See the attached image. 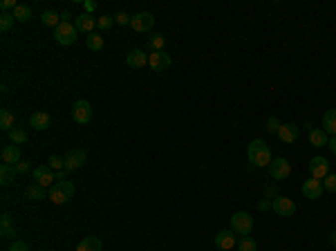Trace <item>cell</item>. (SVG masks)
Masks as SVG:
<instances>
[{
	"instance_id": "1",
	"label": "cell",
	"mask_w": 336,
	"mask_h": 251,
	"mask_svg": "<svg viewBox=\"0 0 336 251\" xmlns=\"http://www.w3.org/2000/svg\"><path fill=\"white\" fill-rule=\"evenodd\" d=\"M246 159H249L251 166H255V168H264V166L271 164V148H269L262 139H253V141L246 146Z\"/></svg>"
},
{
	"instance_id": "2",
	"label": "cell",
	"mask_w": 336,
	"mask_h": 251,
	"mask_svg": "<svg viewBox=\"0 0 336 251\" xmlns=\"http://www.w3.org/2000/svg\"><path fill=\"white\" fill-rule=\"evenodd\" d=\"M72 197H74V184L70 179L56 182L49 188V202H54V204H67Z\"/></svg>"
},
{
	"instance_id": "3",
	"label": "cell",
	"mask_w": 336,
	"mask_h": 251,
	"mask_svg": "<svg viewBox=\"0 0 336 251\" xmlns=\"http://www.w3.org/2000/svg\"><path fill=\"white\" fill-rule=\"evenodd\" d=\"M251 229H253V215H249L246 211H237V213L231 215V231L240 233V236H246V233H251Z\"/></svg>"
},
{
	"instance_id": "4",
	"label": "cell",
	"mask_w": 336,
	"mask_h": 251,
	"mask_svg": "<svg viewBox=\"0 0 336 251\" xmlns=\"http://www.w3.org/2000/svg\"><path fill=\"white\" fill-rule=\"evenodd\" d=\"M79 38V31H76L74 22H61V25L54 29V40L58 45H74Z\"/></svg>"
},
{
	"instance_id": "5",
	"label": "cell",
	"mask_w": 336,
	"mask_h": 251,
	"mask_svg": "<svg viewBox=\"0 0 336 251\" xmlns=\"http://www.w3.org/2000/svg\"><path fill=\"white\" fill-rule=\"evenodd\" d=\"M267 170H269L273 182H282V179H287L291 175V164L285 157H276V159H271V164L267 166Z\"/></svg>"
},
{
	"instance_id": "6",
	"label": "cell",
	"mask_w": 336,
	"mask_h": 251,
	"mask_svg": "<svg viewBox=\"0 0 336 251\" xmlns=\"http://www.w3.org/2000/svg\"><path fill=\"white\" fill-rule=\"evenodd\" d=\"M271 211L280 218H289V215L296 213V202L291 197H285V195H278L271 200Z\"/></svg>"
},
{
	"instance_id": "7",
	"label": "cell",
	"mask_w": 336,
	"mask_h": 251,
	"mask_svg": "<svg viewBox=\"0 0 336 251\" xmlns=\"http://www.w3.org/2000/svg\"><path fill=\"white\" fill-rule=\"evenodd\" d=\"M72 119L76 121V124L85 126L92 121V106H90V101H85V99H79V101L72 106Z\"/></svg>"
},
{
	"instance_id": "8",
	"label": "cell",
	"mask_w": 336,
	"mask_h": 251,
	"mask_svg": "<svg viewBox=\"0 0 336 251\" xmlns=\"http://www.w3.org/2000/svg\"><path fill=\"white\" fill-rule=\"evenodd\" d=\"M148 65H150L152 72H166L170 65H173V58H170V54L166 52V49L152 52V54H148Z\"/></svg>"
},
{
	"instance_id": "9",
	"label": "cell",
	"mask_w": 336,
	"mask_h": 251,
	"mask_svg": "<svg viewBox=\"0 0 336 251\" xmlns=\"http://www.w3.org/2000/svg\"><path fill=\"white\" fill-rule=\"evenodd\" d=\"M130 27H132L134 31H139V34H143V31H150L152 27H155V16H152L150 11H139V13H134V16H132Z\"/></svg>"
},
{
	"instance_id": "10",
	"label": "cell",
	"mask_w": 336,
	"mask_h": 251,
	"mask_svg": "<svg viewBox=\"0 0 336 251\" xmlns=\"http://www.w3.org/2000/svg\"><path fill=\"white\" fill-rule=\"evenodd\" d=\"M31 179H34L36 184H40V186H45V188H52L54 184V179H56V173H52V168H49L47 164H43V166H36L34 168V173H31Z\"/></svg>"
},
{
	"instance_id": "11",
	"label": "cell",
	"mask_w": 336,
	"mask_h": 251,
	"mask_svg": "<svg viewBox=\"0 0 336 251\" xmlns=\"http://www.w3.org/2000/svg\"><path fill=\"white\" fill-rule=\"evenodd\" d=\"M309 175H312L314 179H325L327 175H330V161L325 159V157H312L309 159Z\"/></svg>"
},
{
	"instance_id": "12",
	"label": "cell",
	"mask_w": 336,
	"mask_h": 251,
	"mask_svg": "<svg viewBox=\"0 0 336 251\" xmlns=\"http://www.w3.org/2000/svg\"><path fill=\"white\" fill-rule=\"evenodd\" d=\"M65 170L67 173H72V170H79L85 166V161H88V155H85V150H81V148H76V150H70L65 157Z\"/></svg>"
},
{
	"instance_id": "13",
	"label": "cell",
	"mask_w": 336,
	"mask_h": 251,
	"mask_svg": "<svg viewBox=\"0 0 336 251\" xmlns=\"http://www.w3.org/2000/svg\"><path fill=\"white\" fill-rule=\"evenodd\" d=\"M215 247L222 251H231L233 247H237V238L233 231H228V229H222V231L215 233Z\"/></svg>"
},
{
	"instance_id": "14",
	"label": "cell",
	"mask_w": 336,
	"mask_h": 251,
	"mask_svg": "<svg viewBox=\"0 0 336 251\" xmlns=\"http://www.w3.org/2000/svg\"><path fill=\"white\" fill-rule=\"evenodd\" d=\"M300 191H303V195L307 197V200H318V197L323 195V191H325V188H323V182L321 179H305L303 182V186H300Z\"/></svg>"
},
{
	"instance_id": "15",
	"label": "cell",
	"mask_w": 336,
	"mask_h": 251,
	"mask_svg": "<svg viewBox=\"0 0 336 251\" xmlns=\"http://www.w3.org/2000/svg\"><path fill=\"white\" fill-rule=\"evenodd\" d=\"M298 137H300V128L296 124H282L278 128V139L282 143H294Z\"/></svg>"
},
{
	"instance_id": "16",
	"label": "cell",
	"mask_w": 336,
	"mask_h": 251,
	"mask_svg": "<svg viewBox=\"0 0 336 251\" xmlns=\"http://www.w3.org/2000/svg\"><path fill=\"white\" fill-rule=\"evenodd\" d=\"M74 27H76V31H85V34H92L94 31V27H97V18L92 16V13H81V16H76L74 18Z\"/></svg>"
},
{
	"instance_id": "17",
	"label": "cell",
	"mask_w": 336,
	"mask_h": 251,
	"mask_svg": "<svg viewBox=\"0 0 336 251\" xmlns=\"http://www.w3.org/2000/svg\"><path fill=\"white\" fill-rule=\"evenodd\" d=\"M125 63L132 70H141L143 65H148V54L143 49H130L128 56H125Z\"/></svg>"
},
{
	"instance_id": "18",
	"label": "cell",
	"mask_w": 336,
	"mask_h": 251,
	"mask_svg": "<svg viewBox=\"0 0 336 251\" xmlns=\"http://www.w3.org/2000/svg\"><path fill=\"white\" fill-rule=\"evenodd\" d=\"M29 126L34 130H47L49 126H52V117L43 110H36V112H31V117H29Z\"/></svg>"
},
{
	"instance_id": "19",
	"label": "cell",
	"mask_w": 336,
	"mask_h": 251,
	"mask_svg": "<svg viewBox=\"0 0 336 251\" xmlns=\"http://www.w3.org/2000/svg\"><path fill=\"white\" fill-rule=\"evenodd\" d=\"M0 157H2V164H9V166H16L20 159V148L16 146V143H9V146L2 148V152H0Z\"/></svg>"
},
{
	"instance_id": "20",
	"label": "cell",
	"mask_w": 336,
	"mask_h": 251,
	"mask_svg": "<svg viewBox=\"0 0 336 251\" xmlns=\"http://www.w3.org/2000/svg\"><path fill=\"white\" fill-rule=\"evenodd\" d=\"M76 251H103V242L97 236H85L83 240L76 245Z\"/></svg>"
},
{
	"instance_id": "21",
	"label": "cell",
	"mask_w": 336,
	"mask_h": 251,
	"mask_svg": "<svg viewBox=\"0 0 336 251\" xmlns=\"http://www.w3.org/2000/svg\"><path fill=\"white\" fill-rule=\"evenodd\" d=\"M327 141H330V134H327L323 128H312L309 130V143H312L314 148H325Z\"/></svg>"
},
{
	"instance_id": "22",
	"label": "cell",
	"mask_w": 336,
	"mask_h": 251,
	"mask_svg": "<svg viewBox=\"0 0 336 251\" xmlns=\"http://www.w3.org/2000/svg\"><path fill=\"white\" fill-rule=\"evenodd\" d=\"M103 45H106V40H103L101 31H92V34L85 36V47H88L90 52H101Z\"/></svg>"
},
{
	"instance_id": "23",
	"label": "cell",
	"mask_w": 336,
	"mask_h": 251,
	"mask_svg": "<svg viewBox=\"0 0 336 251\" xmlns=\"http://www.w3.org/2000/svg\"><path fill=\"white\" fill-rule=\"evenodd\" d=\"M323 130L332 137H336V108H330V110L323 115Z\"/></svg>"
},
{
	"instance_id": "24",
	"label": "cell",
	"mask_w": 336,
	"mask_h": 251,
	"mask_svg": "<svg viewBox=\"0 0 336 251\" xmlns=\"http://www.w3.org/2000/svg\"><path fill=\"white\" fill-rule=\"evenodd\" d=\"M25 195H27V200H45V197H49V193L45 186H40V184L34 182L25 188Z\"/></svg>"
},
{
	"instance_id": "25",
	"label": "cell",
	"mask_w": 336,
	"mask_h": 251,
	"mask_svg": "<svg viewBox=\"0 0 336 251\" xmlns=\"http://www.w3.org/2000/svg\"><path fill=\"white\" fill-rule=\"evenodd\" d=\"M16 175H18L16 166H9V164L0 166V184H2V186H9V184L16 179Z\"/></svg>"
},
{
	"instance_id": "26",
	"label": "cell",
	"mask_w": 336,
	"mask_h": 251,
	"mask_svg": "<svg viewBox=\"0 0 336 251\" xmlns=\"http://www.w3.org/2000/svg\"><path fill=\"white\" fill-rule=\"evenodd\" d=\"M40 22H43L45 27H54V29H56V27L61 25V13H56L54 9H45L43 16H40Z\"/></svg>"
},
{
	"instance_id": "27",
	"label": "cell",
	"mask_w": 336,
	"mask_h": 251,
	"mask_svg": "<svg viewBox=\"0 0 336 251\" xmlns=\"http://www.w3.org/2000/svg\"><path fill=\"white\" fill-rule=\"evenodd\" d=\"M16 117H13V112L11 110H7V108H2L0 110V128L4 130V132H9L11 128H16Z\"/></svg>"
},
{
	"instance_id": "28",
	"label": "cell",
	"mask_w": 336,
	"mask_h": 251,
	"mask_svg": "<svg viewBox=\"0 0 336 251\" xmlns=\"http://www.w3.org/2000/svg\"><path fill=\"white\" fill-rule=\"evenodd\" d=\"M164 45H166V38L161 34H155V36H150V38H148V43H146V49L148 52H161V49H164Z\"/></svg>"
},
{
	"instance_id": "29",
	"label": "cell",
	"mask_w": 336,
	"mask_h": 251,
	"mask_svg": "<svg viewBox=\"0 0 336 251\" xmlns=\"http://www.w3.org/2000/svg\"><path fill=\"white\" fill-rule=\"evenodd\" d=\"M7 137H9V141L11 143H27V139H29V134H27V130H22V128H11L7 132Z\"/></svg>"
},
{
	"instance_id": "30",
	"label": "cell",
	"mask_w": 336,
	"mask_h": 251,
	"mask_svg": "<svg viewBox=\"0 0 336 251\" xmlns=\"http://www.w3.org/2000/svg\"><path fill=\"white\" fill-rule=\"evenodd\" d=\"M13 18H16L18 22L31 20V7H29V4H25V2H20V4L16 7V11H13Z\"/></svg>"
},
{
	"instance_id": "31",
	"label": "cell",
	"mask_w": 336,
	"mask_h": 251,
	"mask_svg": "<svg viewBox=\"0 0 336 251\" xmlns=\"http://www.w3.org/2000/svg\"><path fill=\"white\" fill-rule=\"evenodd\" d=\"M237 249H240V251H258V245H255L253 238L242 236L240 240H237Z\"/></svg>"
},
{
	"instance_id": "32",
	"label": "cell",
	"mask_w": 336,
	"mask_h": 251,
	"mask_svg": "<svg viewBox=\"0 0 336 251\" xmlns=\"http://www.w3.org/2000/svg\"><path fill=\"white\" fill-rule=\"evenodd\" d=\"M13 20H16V18H13V13H7V11L0 13V31H2V34H7V31L13 27Z\"/></svg>"
},
{
	"instance_id": "33",
	"label": "cell",
	"mask_w": 336,
	"mask_h": 251,
	"mask_svg": "<svg viewBox=\"0 0 336 251\" xmlns=\"http://www.w3.org/2000/svg\"><path fill=\"white\" fill-rule=\"evenodd\" d=\"M112 25H116V22H114V16H108V13H103V16L97 18V27H99V29L106 31V29H110Z\"/></svg>"
},
{
	"instance_id": "34",
	"label": "cell",
	"mask_w": 336,
	"mask_h": 251,
	"mask_svg": "<svg viewBox=\"0 0 336 251\" xmlns=\"http://www.w3.org/2000/svg\"><path fill=\"white\" fill-rule=\"evenodd\" d=\"M280 126H282V121L278 119V117H269V119L264 121V130L271 134H278V128H280Z\"/></svg>"
},
{
	"instance_id": "35",
	"label": "cell",
	"mask_w": 336,
	"mask_h": 251,
	"mask_svg": "<svg viewBox=\"0 0 336 251\" xmlns=\"http://www.w3.org/2000/svg\"><path fill=\"white\" fill-rule=\"evenodd\" d=\"M49 168H52V170H65V159H63V157H58V155H52V157H49Z\"/></svg>"
},
{
	"instance_id": "36",
	"label": "cell",
	"mask_w": 336,
	"mask_h": 251,
	"mask_svg": "<svg viewBox=\"0 0 336 251\" xmlns=\"http://www.w3.org/2000/svg\"><path fill=\"white\" fill-rule=\"evenodd\" d=\"M323 188L325 191H330V193H336V175H327L325 179H323Z\"/></svg>"
},
{
	"instance_id": "37",
	"label": "cell",
	"mask_w": 336,
	"mask_h": 251,
	"mask_svg": "<svg viewBox=\"0 0 336 251\" xmlns=\"http://www.w3.org/2000/svg\"><path fill=\"white\" fill-rule=\"evenodd\" d=\"M0 236H2L4 240H13L18 233H16V229H13V227H2V229H0Z\"/></svg>"
},
{
	"instance_id": "38",
	"label": "cell",
	"mask_w": 336,
	"mask_h": 251,
	"mask_svg": "<svg viewBox=\"0 0 336 251\" xmlns=\"http://www.w3.org/2000/svg\"><path fill=\"white\" fill-rule=\"evenodd\" d=\"M130 20H132V16H128L125 11H119V13L114 16V22H116V25H130Z\"/></svg>"
},
{
	"instance_id": "39",
	"label": "cell",
	"mask_w": 336,
	"mask_h": 251,
	"mask_svg": "<svg viewBox=\"0 0 336 251\" xmlns=\"http://www.w3.org/2000/svg\"><path fill=\"white\" fill-rule=\"evenodd\" d=\"M16 170H18V175H25V173H29V170H31V164H29V161H18Z\"/></svg>"
},
{
	"instance_id": "40",
	"label": "cell",
	"mask_w": 336,
	"mask_h": 251,
	"mask_svg": "<svg viewBox=\"0 0 336 251\" xmlns=\"http://www.w3.org/2000/svg\"><path fill=\"white\" fill-rule=\"evenodd\" d=\"M7 251H29V245H27V242H20V240H18V242H13V245L9 247Z\"/></svg>"
},
{
	"instance_id": "41",
	"label": "cell",
	"mask_w": 336,
	"mask_h": 251,
	"mask_svg": "<svg viewBox=\"0 0 336 251\" xmlns=\"http://www.w3.org/2000/svg\"><path fill=\"white\" fill-rule=\"evenodd\" d=\"M264 195H269L273 200V197H278V188H276V184H267L264 186Z\"/></svg>"
},
{
	"instance_id": "42",
	"label": "cell",
	"mask_w": 336,
	"mask_h": 251,
	"mask_svg": "<svg viewBox=\"0 0 336 251\" xmlns=\"http://www.w3.org/2000/svg\"><path fill=\"white\" fill-rule=\"evenodd\" d=\"M258 211H262V213L271 211V200H267V197H264V200H260L258 202Z\"/></svg>"
},
{
	"instance_id": "43",
	"label": "cell",
	"mask_w": 336,
	"mask_h": 251,
	"mask_svg": "<svg viewBox=\"0 0 336 251\" xmlns=\"http://www.w3.org/2000/svg\"><path fill=\"white\" fill-rule=\"evenodd\" d=\"M83 7H85V13L97 11V2H94V0H85V2H83Z\"/></svg>"
},
{
	"instance_id": "44",
	"label": "cell",
	"mask_w": 336,
	"mask_h": 251,
	"mask_svg": "<svg viewBox=\"0 0 336 251\" xmlns=\"http://www.w3.org/2000/svg\"><path fill=\"white\" fill-rule=\"evenodd\" d=\"M0 224H2V227H11V215H9V213H2V218H0Z\"/></svg>"
},
{
	"instance_id": "45",
	"label": "cell",
	"mask_w": 336,
	"mask_h": 251,
	"mask_svg": "<svg viewBox=\"0 0 336 251\" xmlns=\"http://www.w3.org/2000/svg\"><path fill=\"white\" fill-rule=\"evenodd\" d=\"M327 148L332 150V155H336V137H330V141H327Z\"/></svg>"
},
{
	"instance_id": "46",
	"label": "cell",
	"mask_w": 336,
	"mask_h": 251,
	"mask_svg": "<svg viewBox=\"0 0 336 251\" xmlns=\"http://www.w3.org/2000/svg\"><path fill=\"white\" fill-rule=\"evenodd\" d=\"M67 177V170H56V182H63Z\"/></svg>"
},
{
	"instance_id": "47",
	"label": "cell",
	"mask_w": 336,
	"mask_h": 251,
	"mask_svg": "<svg viewBox=\"0 0 336 251\" xmlns=\"http://www.w3.org/2000/svg\"><path fill=\"white\" fill-rule=\"evenodd\" d=\"M330 242L336 247V233H330Z\"/></svg>"
}]
</instances>
